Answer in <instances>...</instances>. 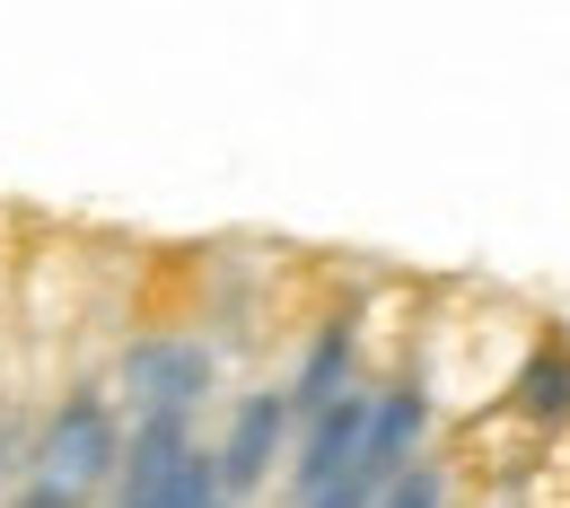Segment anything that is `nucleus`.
<instances>
[{"mask_svg":"<svg viewBox=\"0 0 570 508\" xmlns=\"http://www.w3.org/2000/svg\"><path fill=\"white\" fill-rule=\"evenodd\" d=\"M527 508H570V430L544 438V456L527 474Z\"/></svg>","mask_w":570,"mask_h":508,"instance_id":"7","label":"nucleus"},{"mask_svg":"<svg viewBox=\"0 0 570 508\" xmlns=\"http://www.w3.org/2000/svg\"><path fill=\"white\" fill-rule=\"evenodd\" d=\"M500 404H518V412H527L544 438L570 430V351H562V342H535V351H527V368L509 377V395H500Z\"/></svg>","mask_w":570,"mask_h":508,"instance_id":"6","label":"nucleus"},{"mask_svg":"<svg viewBox=\"0 0 570 508\" xmlns=\"http://www.w3.org/2000/svg\"><path fill=\"white\" fill-rule=\"evenodd\" d=\"M115 474H124V412L106 404V386H71L27 438L9 508H106Z\"/></svg>","mask_w":570,"mask_h":508,"instance_id":"1","label":"nucleus"},{"mask_svg":"<svg viewBox=\"0 0 570 508\" xmlns=\"http://www.w3.org/2000/svg\"><path fill=\"white\" fill-rule=\"evenodd\" d=\"M282 438H289V404H282V386H255V395L228 412L219 447H212V474H219V491H228V508L255 500V491L273 482V456H282Z\"/></svg>","mask_w":570,"mask_h":508,"instance_id":"3","label":"nucleus"},{"mask_svg":"<svg viewBox=\"0 0 570 508\" xmlns=\"http://www.w3.org/2000/svg\"><path fill=\"white\" fill-rule=\"evenodd\" d=\"M0 491H18V430H9V412H0Z\"/></svg>","mask_w":570,"mask_h":508,"instance_id":"9","label":"nucleus"},{"mask_svg":"<svg viewBox=\"0 0 570 508\" xmlns=\"http://www.w3.org/2000/svg\"><path fill=\"white\" fill-rule=\"evenodd\" d=\"M535 456H544V430H535L518 404H483V412H465V430H456V465H465L474 482H527Z\"/></svg>","mask_w":570,"mask_h":508,"instance_id":"4","label":"nucleus"},{"mask_svg":"<svg viewBox=\"0 0 570 508\" xmlns=\"http://www.w3.org/2000/svg\"><path fill=\"white\" fill-rule=\"evenodd\" d=\"M352 368H360V333H352V316H334L325 333H316V351L298 360V377L282 386V404H289V421H316L343 386H352Z\"/></svg>","mask_w":570,"mask_h":508,"instance_id":"5","label":"nucleus"},{"mask_svg":"<svg viewBox=\"0 0 570 508\" xmlns=\"http://www.w3.org/2000/svg\"><path fill=\"white\" fill-rule=\"evenodd\" d=\"M377 508H448V474H439V465H413Z\"/></svg>","mask_w":570,"mask_h":508,"instance_id":"8","label":"nucleus"},{"mask_svg":"<svg viewBox=\"0 0 570 508\" xmlns=\"http://www.w3.org/2000/svg\"><path fill=\"white\" fill-rule=\"evenodd\" d=\"M212 377H219L212 333H185V325L132 333L124 360H115V395H124L115 412H132V421H149V412H194L212 395Z\"/></svg>","mask_w":570,"mask_h":508,"instance_id":"2","label":"nucleus"}]
</instances>
